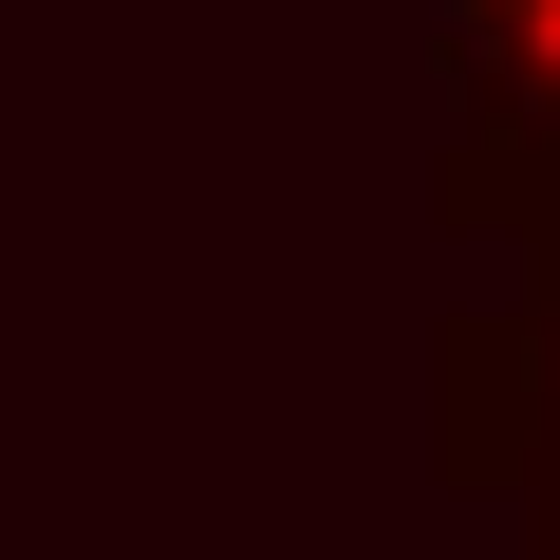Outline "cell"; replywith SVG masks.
<instances>
[{"label": "cell", "mask_w": 560, "mask_h": 560, "mask_svg": "<svg viewBox=\"0 0 560 560\" xmlns=\"http://www.w3.org/2000/svg\"><path fill=\"white\" fill-rule=\"evenodd\" d=\"M541 206H560V0H448L430 224H448V243H523Z\"/></svg>", "instance_id": "obj_1"}, {"label": "cell", "mask_w": 560, "mask_h": 560, "mask_svg": "<svg viewBox=\"0 0 560 560\" xmlns=\"http://www.w3.org/2000/svg\"><path fill=\"white\" fill-rule=\"evenodd\" d=\"M448 467L504 504H560V206L523 224V300L448 318Z\"/></svg>", "instance_id": "obj_2"}, {"label": "cell", "mask_w": 560, "mask_h": 560, "mask_svg": "<svg viewBox=\"0 0 560 560\" xmlns=\"http://www.w3.org/2000/svg\"><path fill=\"white\" fill-rule=\"evenodd\" d=\"M523 560H560V504H523Z\"/></svg>", "instance_id": "obj_3"}]
</instances>
